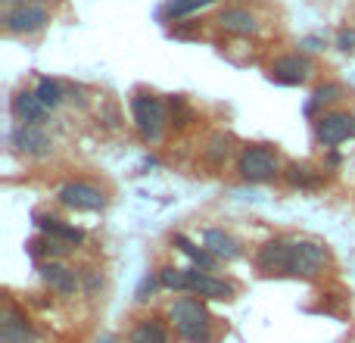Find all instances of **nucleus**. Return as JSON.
<instances>
[{
  "mask_svg": "<svg viewBox=\"0 0 355 343\" xmlns=\"http://www.w3.org/2000/svg\"><path fill=\"white\" fill-rule=\"evenodd\" d=\"M37 278H41L56 296H75L81 290V271H75L72 265H66L62 259L37 262Z\"/></svg>",
  "mask_w": 355,
  "mask_h": 343,
  "instance_id": "9d476101",
  "label": "nucleus"
},
{
  "mask_svg": "<svg viewBox=\"0 0 355 343\" xmlns=\"http://www.w3.org/2000/svg\"><path fill=\"white\" fill-rule=\"evenodd\" d=\"M168 319H141L128 334V343H168Z\"/></svg>",
  "mask_w": 355,
  "mask_h": 343,
  "instance_id": "a211bd4d",
  "label": "nucleus"
},
{
  "mask_svg": "<svg viewBox=\"0 0 355 343\" xmlns=\"http://www.w3.org/2000/svg\"><path fill=\"white\" fill-rule=\"evenodd\" d=\"M337 47L343 50V53H352L355 50V28H340L337 31Z\"/></svg>",
  "mask_w": 355,
  "mask_h": 343,
  "instance_id": "bb28decb",
  "label": "nucleus"
},
{
  "mask_svg": "<svg viewBox=\"0 0 355 343\" xmlns=\"http://www.w3.org/2000/svg\"><path fill=\"white\" fill-rule=\"evenodd\" d=\"M321 47H324V37H302V41H300V50H306V53H315V50H321Z\"/></svg>",
  "mask_w": 355,
  "mask_h": 343,
  "instance_id": "cd10ccee",
  "label": "nucleus"
},
{
  "mask_svg": "<svg viewBox=\"0 0 355 343\" xmlns=\"http://www.w3.org/2000/svg\"><path fill=\"white\" fill-rule=\"evenodd\" d=\"M340 97H343V85H337V81H327V85H321V87H315V91H312V100L306 103V112H309V116H315L321 106L337 103Z\"/></svg>",
  "mask_w": 355,
  "mask_h": 343,
  "instance_id": "b1692460",
  "label": "nucleus"
},
{
  "mask_svg": "<svg viewBox=\"0 0 355 343\" xmlns=\"http://www.w3.org/2000/svg\"><path fill=\"white\" fill-rule=\"evenodd\" d=\"M56 200L66 209H75V212H100L106 209V194L91 181H66L60 190H56Z\"/></svg>",
  "mask_w": 355,
  "mask_h": 343,
  "instance_id": "423d86ee",
  "label": "nucleus"
},
{
  "mask_svg": "<svg viewBox=\"0 0 355 343\" xmlns=\"http://www.w3.org/2000/svg\"><path fill=\"white\" fill-rule=\"evenodd\" d=\"M237 175L246 184H268L284 175L281 156L268 144H246L237 153Z\"/></svg>",
  "mask_w": 355,
  "mask_h": 343,
  "instance_id": "7ed1b4c3",
  "label": "nucleus"
},
{
  "mask_svg": "<svg viewBox=\"0 0 355 343\" xmlns=\"http://www.w3.org/2000/svg\"><path fill=\"white\" fill-rule=\"evenodd\" d=\"M218 25L231 35H256L259 31V19L252 16L243 6H227V10L218 12Z\"/></svg>",
  "mask_w": 355,
  "mask_h": 343,
  "instance_id": "dca6fc26",
  "label": "nucleus"
},
{
  "mask_svg": "<svg viewBox=\"0 0 355 343\" xmlns=\"http://www.w3.org/2000/svg\"><path fill=\"white\" fill-rule=\"evenodd\" d=\"M312 128H315V141H318L321 147L334 150V147L346 144L355 135V119L349 116V112L324 110V112H318V116H315Z\"/></svg>",
  "mask_w": 355,
  "mask_h": 343,
  "instance_id": "39448f33",
  "label": "nucleus"
},
{
  "mask_svg": "<svg viewBox=\"0 0 355 343\" xmlns=\"http://www.w3.org/2000/svg\"><path fill=\"white\" fill-rule=\"evenodd\" d=\"M215 0H168L166 6H162L159 16L166 19V22H178V19L190 16V12H200L206 10V6H212Z\"/></svg>",
  "mask_w": 355,
  "mask_h": 343,
  "instance_id": "4be33fe9",
  "label": "nucleus"
},
{
  "mask_svg": "<svg viewBox=\"0 0 355 343\" xmlns=\"http://www.w3.org/2000/svg\"><path fill=\"white\" fill-rule=\"evenodd\" d=\"M281 178L290 187H318L321 184V172H315L312 166H302V162H290Z\"/></svg>",
  "mask_w": 355,
  "mask_h": 343,
  "instance_id": "412c9836",
  "label": "nucleus"
},
{
  "mask_svg": "<svg viewBox=\"0 0 355 343\" xmlns=\"http://www.w3.org/2000/svg\"><path fill=\"white\" fill-rule=\"evenodd\" d=\"M202 246H206L218 262H234V259L243 256L240 237H234V234L225 231V228H206V231H202Z\"/></svg>",
  "mask_w": 355,
  "mask_h": 343,
  "instance_id": "4468645a",
  "label": "nucleus"
},
{
  "mask_svg": "<svg viewBox=\"0 0 355 343\" xmlns=\"http://www.w3.org/2000/svg\"><path fill=\"white\" fill-rule=\"evenodd\" d=\"M100 290H103V275L97 269H81V294L97 296Z\"/></svg>",
  "mask_w": 355,
  "mask_h": 343,
  "instance_id": "a878e982",
  "label": "nucleus"
},
{
  "mask_svg": "<svg viewBox=\"0 0 355 343\" xmlns=\"http://www.w3.org/2000/svg\"><path fill=\"white\" fill-rule=\"evenodd\" d=\"M100 343H116V337H103V340H100Z\"/></svg>",
  "mask_w": 355,
  "mask_h": 343,
  "instance_id": "c85d7f7f",
  "label": "nucleus"
},
{
  "mask_svg": "<svg viewBox=\"0 0 355 343\" xmlns=\"http://www.w3.org/2000/svg\"><path fill=\"white\" fill-rule=\"evenodd\" d=\"M25 250H28L31 259H37V262H47V259H62L72 246H66L62 240L50 237V234H37V237H31L28 244H25Z\"/></svg>",
  "mask_w": 355,
  "mask_h": 343,
  "instance_id": "6ab92c4d",
  "label": "nucleus"
},
{
  "mask_svg": "<svg viewBox=\"0 0 355 343\" xmlns=\"http://www.w3.org/2000/svg\"><path fill=\"white\" fill-rule=\"evenodd\" d=\"M190 294L206 303H227L237 296V284L231 278H221L215 271H200L190 265Z\"/></svg>",
  "mask_w": 355,
  "mask_h": 343,
  "instance_id": "0eeeda50",
  "label": "nucleus"
},
{
  "mask_svg": "<svg viewBox=\"0 0 355 343\" xmlns=\"http://www.w3.org/2000/svg\"><path fill=\"white\" fill-rule=\"evenodd\" d=\"M172 244L190 259V265H193V269H200V271H215V269H218V259H215L206 246L193 244V240L184 237V234H172Z\"/></svg>",
  "mask_w": 355,
  "mask_h": 343,
  "instance_id": "f3484780",
  "label": "nucleus"
},
{
  "mask_svg": "<svg viewBox=\"0 0 355 343\" xmlns=\"http://www.w3.org/2000/svg\"><path fill=\"white\" fill-rule=\"evenodd\" d=\"M31 221H35V228H37L41 234H50V237L62 240V244L72 246V250H78V246L85 244V237H87L81 228H75V225H69V221H62L56 212H35V215H31Z\"/></svg>",
  "mask_w": 355,
  "mask_h": 343,
  "instance_id": "ddd939ff",
  "label": "nucleus"
},
{
  "mask_svg": "<svg viewBox=\"0 0 355 343\" xmlns=\"http://www.w3.org/2000/svg\"><path fill=\"white\" fill-rule=\"evenodd\" d=\"M315 72V62L309 60L306 53H287V56H277L275 62L268 66V78L275 85H287V87H296V85H306Z\"/></svg>",
  "mask_w": 355,
  "mask_h": 343,
  "instance_id": "1a4fd4ad",
  "label": "nucleus"
},
{
  "mask_svg": "<svg viewBox=\"0 0 355 343\" xmlns=\"http://www.w3.org/2000/svg\"><path fill=\"white\" fill-rule=\"evenodd\" d=\"M256 269L268 278H312L324 275L331 265V250L321 240H309V237H275L268 244H262L252 256Z\"/></svg>",
  "mask_w": 355,
  "mask_h": 343,
  "instance_id": "f257e3e1",
  "label": "nucleus"
},
{
  "mask_svg": "<svg viewBox=\"0 0 355 343\" xmlns=\"http://www.w3.org/2000/svg\"><path fill=\"white\" fill-rule=\"evenodd\" d=\"M47 22H50V12L41 3H19L3 16V28L10 35H35Z\"/></svg>",
  "mask_w": 355,
  "mask_h": 343,
  "instance_id": "f8f14e48",
  "label": "nucleus"
},
{
  "mask_svg": "<svg viewBox=\"0 0 355 343\" xmlns=\"http://www.w3.org/2000/svg\"><path fill=\"white\" fill-rule=\"evenodd\" d=\"M10 147H12V153H19V156L41 160V156H47L50 150H53V141L47 137L44 125H22V122H16L10 128Z\"/></svg>",
  "mask_w": 355,
  "mask_h": 343,
  "instance_id": "6e6552de",
  "label": "nucleus"
},
{
  "mask_svg": "<svg viewBox=\"0 0 355 343\" xmlns=\"http://www.w3.org/2000/svg\"><path fill=\"white\" fill-rule=\"evenodd\" d=\"M352 119H355V116H352Z\"/></svg>",
  "mask_w": 355,
  "mask_h": 343,
  "instance_id": "c756f323",
  "label": "nucleus"
},
{
  "mask_svg": "<svg viewBox=\"0 0 355 343\" xmlns=\"http://www.w3.org/2000/svg\"><path fill=\"white\" fill-rule=\"evenodd\" d=\"M166 319L172 325L175 337L184 343H215L218 340V328H215V315L209 312L206 300L193 294H181L168 303Z\"/></svg>",
  "mask_w": 355,
  "mask_h": 343,
  "instance_id": "f03ea898",
  "label": "nucleus"
},
{
  "mask_svg": "<svg viewBox=\"0 0 355 343\" xmlns=\"http://www.w3.org/2000/svg\"><path fill=\"white\" fill-rule=\"evenodd\" d=\"M10 110H12V116H16V122H22V125H44L50 116V110L37 100L35 91H19L16 97H12Z\"/></svg>",
  "mask_w": 355,
  "mask_h": 343,
  "instance_id": "2eb2a0df",
  "label": "nucleus"
},
{
  "mask_svg": "<svg viewBox=\"0 0 355 343\" xmlns=\"http://www.w3.org/2000/svg\"><path fill=\"white\" fill-rule=\"evenodd\" d=\"M0 343H37L31 319L12 300H6L3 312H0Z\"/></svg>",
  "mask_w": 355,
  "mask_h": 343,
  "instance_id": "9b49d317",
  "label": "nucleus"
},
{
  "mask_svg": "<svg viewBox=\"0 0 355 343\" xmlns=\"http://www.w3.org/2000/svg\"><path fill=\"white\" fill-rule=\"evenodd\" d=\"M131 119H135V128L144 144H159L168 128V110L156 94H135L131 97Z\"/></svg>",
  "mask_w": 355,
  "mask_h": 343,
  "instance_id": "20e7f679",
  "label": "nucleus"
},
{
  "mask_svg": "<svg viewBox=\"0 0 355 343\" xmlns=\"http://www.w3.org/2000/svg\"><path fill=\"white\" fill-rule=\"evenodd\" d=\"M159 271V281L162 290H172V294H190V265H162Z\"/></svg>",
  "mask_w": 355,
  "mask_h": 343,
  "instance_id": "aec40b11",
  "label": "nucleus"
},
{
  "mask_svg": "<svg viewBox=\"0 0 355 343\" xmlns=\"http://www.w3.org/2000/svg\"><path fill=\"white\" fill-rule=\"evenodd\" d=\"M162 287V281H159V271H147V275L141 278V284H137V290H135V300L137 303H150L156 296V290Z\"/></svg>",
  "mask_w": 355,
  "mask_h": 343,
  "instance_id": "393cba45",
  "label": "nucleus"
},
{
  "mask_svg": "<svg viewBox=\"0 0 355 343\" xmlns=\"http://www.w3.org/2000/svg\"><path fill=\"white\" fill-rule=\"evenodd\" d=\"M35 94H37V100H41L47 110H56V106L66 100V87H62L56 78H47V75H44V78H37Z\"/></svg>",
  "mask_w": 355,
  "mask_h": 343,
  "instance_id": "5701e85b",
  "label": "nucleus"
}]
</instances>
